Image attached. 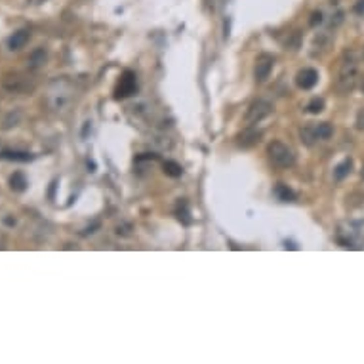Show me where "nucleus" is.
I'll list each match as a JSON object with an SVG mask.
<instances>
[{
  "label": "nucleus",
  "instance_id": "obj_6",
  "mask_svg": "<svg viewBox=\"0 0 364 364\" xmlns=\"http://www.w3.org/2000/svg\"><path fill=\"white\" fill-rule=\"evenodd\" d=\"M316 82H318V71L311 69V67L302 69L298 73V76H296V84L300 86L302 90H311V88L316 86Z\"/></svg>",
  "mask_w": 364,
  "mask_h": 364
},
{
  "label": "nucleus",
  "instance_id": "obj_17",
  "mask_svg": "<svg viewBox=\"0 0 364 364\" xmlns=\"http://www.w3.org/2000/svg\"><path fill=\"white\" fill-rule=\"evenodd\" d=\"M275 193H277V196H279L280 200H286V202H288V200H294V193H292L290 189H286L284 185H279V187L275 189Z\"/></svg>",
  "mask_w": 364,
  "mask_h": 364
},
{
  "label": "nucleus",
  "instance_id": "obj_4",
  "mask_svg": "<svg viewBox=\"0 0 364 364\" xmlns=\"http://www.w3.org/2000/svg\"><path fill=\"white\" fill-rule=\"evenodd\" d=\"M135 90H137V84H135V74L132 71H124V74L119 80V86L115 90V97L117 99H122V97L132 96Z\"/></svg>",
  "mask_w": 364,
  "mask_h": 364
},
{
  "label": "nucleus",
  "instance_id": "obj_13",
  "mask_svg": "<svg viewBox=\"0 0 364 364\" xmlns=\"http://www.w3.org/2000/svg\"><path fill=\"white\" fill-rule=\"evenodd\" d=\"M316 130V137H318V141H326L330 139L332 135H334V126L330 124V122H322V124H318L315 126Z\"/></svg>",
  "mask_w": 364,
  "mask_h": 364
},
{
  "label": "nucleus",
  "instance_id": "obj_1",
  "mask_svg": "<svg viewBox=\"0 0 364 364\" xmlns=\"http://www.w3.org/2000/svg\"><path fill=\"white\" fill-rule=\"evenodd\" d=\"M357 82H359V63L355 60V54L347 52L341 61L340 74L336 80V90L340 96H347L357 88Z\"/></svg>",
  "mask_w": 364,
  "mask_h": 364
},
{
  "label": "nucleus",
  "instance_id": "obj_2",
  "mask_svg": "<svg viewBox=\"0 0 364 364\" xmlns=\"http://www.w3.org/2000/svg\"><path fill=\"white\" fill-rule=\"evenodd\" d=\"M269 160L277 168H292L296 164V155L290 147L282 141H271L267 147Z\"/></svg>",
  "mask_w": 364,
  "mask_h": 364
},
{
  "label": "nucleus",
  "instance_id": "obj_15",
  "mask_svg": "<svg viewBox=\"0 0 364 364\" xmlns=\"http://www.w3.org/2000/svg\"><path fill=\"white\" fill-rule=\"evenodd\" d=\"M164 172H166L170 178H180L183 170L178 162H174V160H166V162H164Z\"/></svg>",
  "mask_w": 364,
  "mask_h": 364
},
{
  "label": "nucleus",
  "instance_id": "obj_5",
  "mask_svg": "<svg viewBox=\"0 0 364 364\" xmlns=\"http://www.w3.org/2000/svg\"><path fill=\"white\" fill-rule=\"evenodd\" d=\"M273 65H275V58L269 54H261L255 61V80L257 82L267 80L271 71H273Z\"/></svg>",
  "mask_w": 364,
  "mask_h": 364
},
{
  "label": "nucleus",
  "instance_id": "obj_11",
  "mask_svg": "<svg viewBox=\"0 0 364 364\" xmlns=\"http://www.w3.org/2000/svg\"><path fill=\"white\" fill-rule=\"evenodd\" d=\"M300 139H302V143L307 147L315 145L316 141H318L315 126H303V128H300Z\"/></svg>",
  "mask_w": 364,
  "mask_h": 364
},
{
  "label": "nucleus",
  "instance_id": "obj_21",
  "mask_svg": "<svg viewBox=\"0 0 364 364\" xmlns=\"http://www.w3.org/2000/svg\"><path fill=\"white\" fill-rule=\"evenodd\" d=\"M42 2H46V0H27V4H42Z\"/></svg>",
  "mask_w": 364,
  "mask_h": 364
},
{
  "label": "nucleus",
  "instance_id": "obj_23",
  "mask_svg": "<svg viewBox=\"0 0 364 364\" xmlns=\"http://www.w3.org/2000/svg\"><path fill=\"white\" fill-rule=\"evenodd\" d=\"M363 58H364V50H363Z\"/></svg>",
  "mask_w": 364,
  "mask_h": 364
},
{
  "label": "nucleus",
  "instance_id": "obj_22",
  "mask_svg": "<svg viewBox=\"0 0 364 364\" xmlns=\"http://www.w3.org/2000/svg\"><path fill=\"white\" fill-rule=\"evenodd\" d=\"M361 176H363V180H364V166H363V172H361Z\"/></svg>",
  "mask_w": 364,
  "mask_h": 364
},
{
  "label": "nucleus",
  "instance_id": "obj_12",
  "mask_svg": "<svg viewBox=\"0 0 364 364\" xmlns=\"http://www.w3.org/2000/svg\"><path fill=\"white\" fill-rule=\"evenodd\" d=\"M27 178H25L23 172H13L12 178H10V187H12V191L15 193H23L25 189H27Z\"/></svg>",
  "mask_w": 364,
  "mask_h": 364
},
{
  "label": "nucleus",
  "instance_id": "obj_3",
  "mask_svg": "<svg viewBox=\"0 0 364 364\" xmlns=\"http://www.w3.org/2000/svg\"><path fill=\"white\" fill-rule=\"evenodd\" d=\"M273 113V105L265 101V99H255L254 103L248 107V113H246V122L248 124H257L263 119H267L269 115Z\"/></svg>",
  "mask_w": 364,
  "mask_h": 364
},
{
  "label": "nucleus",
  "instance_id": "obj_19",
  "mask_svg": "<svg viewBox=\"0 0 364 364\" xmlns=\"http://www.w3.org/2000/svg\"><path fill=\"white\" fill-rule=\"evenodd\" d=\"M355 124H357V128H359V130H364V109L359 111V115H357V122H355Z\"/></svg>",
  "mask_w": 364,
  "mask_h": 364
},
{
  "label": "nucleus",
  "instance_id": "obj_14",
  "mask_svg": "<svg viewBox=\"0 0 364 364\" xmlns=\"http://www.w3.org/2000/svg\"><path fill=\"white\" fill-rule=\"evenodd\" d=\"M351 168H353V160H351V158H345L341 164H338V166H336V170H334V178H336L338 182H341V180H343V178H345V176L351 172Z\"/></svg>",
  "mask_w": 364,
  "mask_h": 364
},
{
  "label": "nucleus",
  "instance_id": "obj_20",
  "mask_svg": "<svg viewBox=\"0 0 364 364\" xmlns=\"http://www.w3.org/2000/svg\"><path fill=\"white\" fill-rule=\"evenodd\" d=\"M4 223H6V225H15V219H12V218H4Z\"/></svg>",
  "mask_w": 364,
  "mask_h": 364
},
{
  "label": "nucleus",
  "instance_id": "obj_16",
  "mask_svg": "<svg viewBox=\"0 0 364 364\" xmlns=\"http://www.w3.org/2000/svg\"><path fill=\"white\" fill-rule=\"evenodd\" d=\"M322 109H324V99H320V97H315V99L307 105V111H309V113H313V115L322 113Z\"/></svg>",
  "mask_w": 364,
  "mask_h": 364
},
{
  "label": "nucleus",
  "instance_id": "obj_18",
  "mask_svg": "<svg viewBox=\"0 0 364 364\" xmlns=\"http://www.w3.org/2000/svg\"><path fill=\"white\" fill-rule=\"evenodd\" d=\"M311 27H316L318 23H322V12H315L313 15H311Z\"/></svg>",
  "mask_w": 364,
  "mask_h": 364
},
{
  "label": "nucleus",
  "instance_id": "obj_8",
  "mask_svg": "<svg viewBox=\"0 0 364 364\" xmlns=\"http://www.w3.org/2000/svg\"><path fill=\"white\" fill-rule=\"evenodd\" d=\"M29 38H31V33L27 29H19V31H15L12 37L8 38V48L10 50L25 48V44L29 42Z\"/></svg>",
  "mask_w": 364,
  "mask_h": 364
},
{
  "label": "nucleus",
  "instance_id": "obj_10",
  "mask_svg": "<svg viewBox=\"0 0 364 364\" xmlns=\"http://www.w3.org/2000/svg\"><path fill=\"white\" fill-rule=\"evenodd\" d=\"M0 157L6 160H13V162H31L35 155L25 153V151H0Z\"/></svg>",
  "mask_w": 364,
  "mask_h": 364
},
{
  "label": "nucleus",
  "instance_id": "obj_9",
  "mask_svg": "<svg viewBox=\"0 0 364 364\" xmlns=\"http://www.w3.org/2000/svg\"><path fill=\"white\" fill-rule=\"evenodd\" d=\"M48 60V54H46V50L44 48H37L33 50L31 54H29V58H27V67L29 69H40L44 63Z\"/></svg>",
  "mask_w": 364,
  "mask_h": 364
},
{
  "label": "nucleus",
  "instance_id": "obj_7",
  "mask_svg": "<svg viewBox=\"0 0 364 364\" xmlns=\"http://www.w3.org/2000/svg\"><path fill=\"white\" fill-rule=\"evenodd\" d=\"M261 141V132L259 130H255V128H246L243 134H239L237 137V143L243 147V149H250V147L257 145Z\"/></svg>",
  "mask_w": 364,
  "mask_h": 364
}]
</instances>
